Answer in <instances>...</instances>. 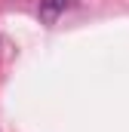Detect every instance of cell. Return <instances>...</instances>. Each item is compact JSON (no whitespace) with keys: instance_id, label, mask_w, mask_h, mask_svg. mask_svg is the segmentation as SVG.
<instances>
[{"instance_id":"6da1fadb","label":"cell","mask_w":129,"mask_h":132,"mask_svg":"<svg viewBox=\"0 0 129 132\" xmlns=\"http://www.w3.org/2000/svg\"><path fill=\"white\" fill-rule=\"evenodd\" d=\"M68 6H71V0H40V19L43 22H55Z\"/></svg>"}]
</instances>
